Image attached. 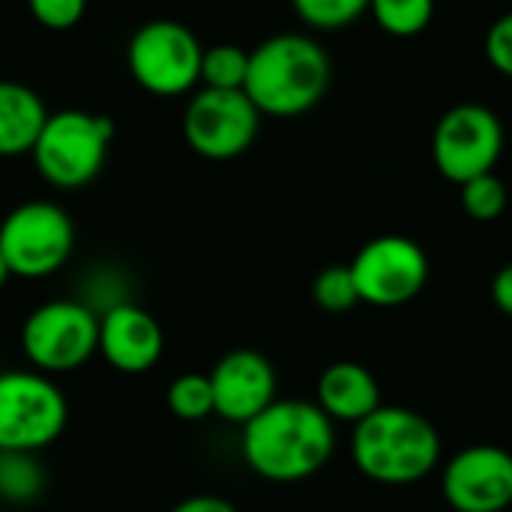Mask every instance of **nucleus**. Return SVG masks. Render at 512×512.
Here are the masks:
<instances>
[{
	"instance_id": "nucleus-7",
	"label": "nucleus",
	"mask_w": 512,
	"mask_h": 512,
	"mask_svg": "<svg viewBox=\"0 0 512 512\" xmlns=\"http://www.w3.org/2000/svg\"><path fill=\"white\" fill-rule=\"evenodd\" d=\"M75 249V225L54 201H27L0 222V255L12 276L45 279Z\"/></svg>"
},
{
	"instance_id": "nucleus-8",
	"label": "nucleus",
	"mask_w": 512,
	"mask_h": 512,
	"mask_svg": "<svg viewBox=\"0 0 512 512\" xmlns=\"http://www.w3.org/2000/svg\"><path fill=\"white\" fill-rule=\"evenodd\" d=\"M204 48L180 21H147L126 48L132 78L153 96H183L201 81Z\"/></svg>"
},
{
	"instance_id": "nucleus-5",
	"label": "nucleus",
	"mask_w": 512,
	"mask_h": 512,
	"mask_svg": "<svg viewBox=\"0 0 512 512\" xmlns=\"http://www.w3.org/2000/svg\"><path fill=\"white\" fill-rule=\"evenodd\" d=\"M69 423L63 390L45 372H0V450L42 453Z\"/></svg>"
},
{
	"instance_id": "nucleus-14",
	"label": "nucleus",
	"mask_w": 512,
	"mask_h": 512,
	"mask_svg": "<svg viewBox=\"0 0 512 512\" xmlns=\"http://www.w3.org/2000/svg\"><path fill=\"white\" fill-rule=\"evenodd\" d=\"M165 351V333L159 321L141 306L123 300L99 315V354L123 375L150 372Z\"/></svg>"
},
{
	"instance_id": "nucleus-1",
	"label": "nucleus",
	"mask_w": 512,
	"mask_h": 512,
	"mask_svg": "<svg viewBox=\"0 0 512 512\" xmlns=\"http://www.w3.org/2000/svg\"><path fill=\"white\" fill-rule=\"evenodd\" d=\"M240 447L258 477L270 483H300L330 462L336 432L318 402L276 399L243 426Z\"/></svg>"
},
{
	"instance_id": "nucleus-4",
	"label": "nucleus",
	"mask_w": 512,
	"mask_h": 512,
	"mask_svg": "<svg viewBox=\"0 0 512 512\" xmlns=\"http://www.w3.org/2000/svg\"><path fill=\"white\" fill-rule=\"evenodd\" d=\"M114 123L87 111L48 114L30 156L39 177L57 189L87 186L105 165Z\"/></svg>"
},
{
	"instance_id": "nucleus-20",
	"label": "nucleus",
	"mask_w": 512,
	"mask_h": 512,
	"mask_svg": "<svg viewBox=\"0 0 512 512\" xmlns=\"http://www.w3.org/2000/svg\"><path fill=\"white\" fill-rule=\"evenodd\" d=\"M249 72V51L240 45H213L201 57V84L216 90H243Z\"/></svg>"
},
{
	"instance_id": "nucleus-29",
	"label": "nucleus",
	"mask_w": 512,
	"mask_h": 512,
	"mask_svg": "<svg viewBox=\"0 0 512 512\" xmlns=\"http://www.w3.org/2000/svg\"><path fill=\"white\" fill-rule=\"evenodd\" d=\"M0 512H3V510H0Z\"/></svg>"
},
{
	"instance_id": "nucleus-23",
	"label": "nucleus",
	"mask_w": 512,
	"mask_h": 512,
	"mask_svg": "<svg viewBox=\"0 0 512 512\" xmlns=\"http://www.w3.org/2000/svg\"><path fill=\"white\" fill-rule=\"evenodd\" d=\"M312 297L324 312H348L357 303H363L357 282H354V273H351V264L321 270L312 282Z\"/></svg>"
},
{
	"instance_id": "nucleus-24",
	"label": "nucleus",
	"mask_w": 512,
	"mask_h": 512,
	"mask_svg": "<svg viewBox=\"0 0 512 512\" xmlns=\"http://www.w3.org/2000/svg\"><path fill=\"white\" fill-rule=\"evenodd\" d=\"M27 6L45 30H69L87 12V0H27Z\"/></svg>"
},
{
	"instance_id": "nucleus-3",
	"label": "nucleus",
	"mask_w": 512,
	"mask_h": 512,
	"mask_svg": "<svg viewBox=\"0 0 512 512\" xmlns=\"http://www.w3.org/2000/svg\"><path fill=\"white\" fill-rule=\"evenodd\" d=\"M351 456L363 477L384 486H408L441 462V435L417 411L378 408L354 426Z\"/></svg>"
},
{
	"instance_id": "nucleus-22",
	"label": "nucleus",
	"mask_w": 512,
	"mask_h": 512,
	"mask_svg": "<svg viewBox=\"0 0 512 512\" xmlns=\"http://www.w3.org/2000/svg\"><path fill=\"white\" fill-rule=\"evenodd\" d=\"M462 207L477 222H495L507 210V186L489 171L462 183Z\"/></svg>"
},
{
	"instance_id": "nucleus-6",
	"label": "nucleus",
	"mask_w": 512,
	"mask_h": 512,
	"mask_svg": "<svg viewBox=\"0 0 512 512\" xmlns=\"http://www.w3.org/2000/svg\"><path fill=\"white\" fill-rule=\"evenodd\" d=\"M21 348L36 372H75L99 351V312L81 300L42 303L21 327Z\"/></svg>"
},
{
	"instance_id": "nucleus-9",
	"label": "nucleus",
	"mask_w": 512,
	"mask_h": 512,
	"mask_svg": "<svg viewBox=\"0 0 512 512\" xmlns=\"http://www.w3.org/2000/svg\"><path fill=\"white\" fill-rule=\"evenodd\" d=\"M261 111L246 90H198L183 114L186 144L204 159H234L246 153L258 135Z\"/></svg>"
},
{
	"instance_id": "nucleus-10",
	"label": "nucleus",
	"mask_w": 512,
	"mask_h": 512,
	"mask_svg": "<svg viewBox=\"0 0 512 512\" xmlns=\"http://www.w3.org/2000/svg\"><path fill=\"white\" fill-rule=\"evenodd\" d=\"M504 150V129L495 111L486 105H456L450 108L432 135L435 168L453 180L468 183L471 177L489 174Z\"/></svg>"
},
{
	"instance_id": "nucleus-26",
	"label": "nucleus",
	"mask_w": 512,
	"mask_h": 512,
	"mask_svg": "<svg viewBox=\"0 0 512 512\" xmlns=\"http://www.w3.org/2000/svg\"><path fill=\"white\" fill-rule=\"evenodd\" d=\"M171 512H237V507L216 495H195V498L180 501Z\"/></svg>"
},
{
	"instance_id": "nucleus-18",
	"label": "nucleus",
	"mask_w": 512,
	"mask_h": 512,
	"mask_svg": "<svg viewBox=\"0 0 512 512\" xmlns=\"http://www.w3.org/2000/svg\"><path fill=\"white\" fill-rule=\"evenodd\" d=\"M372 18L390 36H417L435 15V0H372Z\"/></svg>"
},
{
	"instance_id": "nucleus-19",
	"label": "nucleus",
	"mask_w": 512,
	"mask_h": 512,
	"mask_svg": "<svg viewBox=\"0 0 512 512\" xmlns=\"http://www.w3.org/2000/svg\"><path fill=\"white\" fill-rule=\"evenodd\" d=\"M168 411L186 423H198V420H207L210 414H216L210 375L189 372V375L174 378L168 387Z\"/></svg>"
},
{
	"instance_id": "nucleus-21",
	"label": "nucleus",
	"mask_w": 512,
	"mask_h": 512,
	"mask_svg": "<svg viewBox=\"0 0 512 512\" xmlns=\"http://www.w3.org/2000/svg\"><path fill=\"white\" fill-rule=\"evenodd\" d=\"M294 12L315 30H342L369 12L372 0H291Z\"/></svg>"
},
{
	"instance_id": "nucleus-11",
	"label": "nucleus",
	"mask_w": 512,
	"mask_h": 512,
	"mask_svg": "<svg viewBox=\"0 0 512 512\" xmlns=\"http://www.w3.org/2000/svg\"><path fill=\"white\" fill-rule=\"evenodd\" d=\"M351 273L363 303L390 309L411 303L423 291L429 279V261L414 240L387 234L375 237L357 252V258L351 261Z\"/></svg>"
},
{
	"instance_id": "nucleus-12",
	"label": "nucleus",
	"mask_w": 512,
	"mask_h": 512,
	"mask_svg": "<svg viewBox=\"0 0 512 512\" xmlns=\"http://www.w3.org/2000/svg\"><path fill=\"white\" fill-rule=\"evenodd\" d=\"M444 498L456 512H507L512 507V453L474 444L444 468Z\"/></svg>"
},
{
	"instance_id": "nucleus-2",
	"label": "nucleus",
	"mask_w": 512,
	"mask_h": 512,
	"mask_svg": "<svg viewBox=\"0 0 512 512\" xmlns=\"http://www.w3.org/2000/svg\"><path fill=\"white\" fill-rule=\"evenodd\" d=\"M330 84L327 51L303 33H279L249 54L246 96L261 114L297 117L321 102Z\"/></svg>"
},
{
	"instance_id": "nucleus-27",
	"label": "nucleus",
	"mask_w": 512,
	"mask_h": 512,
	"mask_svg": "<svg viewBox=\"0 0 512 512\" xmlns=\"http://www.w3.org/2000/svg\"><path fill=\"white\" fill-rule=\"evenodd\" d=\"M492 300H495V306L504 315L512 318V264H507L504 270H498V276L492 282Z\"/></svg>"
},
{
	"instance_id": "nucleus-13",
	"label": "nucleus",
	"mask_w": 512,
	"mask_h": 512,
	"mask_svg": "<svg viewBox=\"0 0 512 512\" xmlns=\"http://www.w3.org/2000/svg\"><path fill=\"white\" fill-rule=\"evenodd\" d=\"M210 384L216 414L237 426H246L252 417L276 402V369L264 354L252 348H237L225 354L213 366Z\"/></svg>"
},
{
	"instance_id": "nucleus-28",
	"label": "nucleus",
	"mask_w": 512,
	"mask_h": 512,
	"mask_svg": "<svg viewBox=\"0 0 512 512\" xmlns=\"http://www.w3.org/2000/svg\"><path fill=\"white\" fill-rule=\"evenodd\" d=\"M9 276H12V273H9V267H6V261H3V255H0V291H3V285L9 282Z\"/></svg>"
},
{
	"instance_id": "nucleus-25",
	"label": "nucleus",
	"mask_w": 512,
	"mask_h": 512,
	"mask_svg": "<svg viewBox=\"0 0 512 512\" xmlns=\"http://www.w3.org/2000/svg\"><path fill=\"white\" fill-rule=\"evenodd\" d=\"M486 57L501 75L512 78V12L501 15L489 27V33H486Z\"/></svg>"
},
{
	"instance_id": "nucleus-16",
	"label": "nucleus",
	"mask_w": 512,
	"mask_h": 512,
	"mask_svg": "<svg viewBox=\"0 0 512 512\" xmlns=\"http://www.w3.org/2000/svg\"><path fill=\"white\" fill-rule=\"evenodd\" d=\"M48 120L36 90L18 81H0V156L30 153Z\"/></svg>"
},
{
	"instance_id": "nucleus-17",
	"label": "nucleus",
	"mask_w": 512,
	"mask_h": 512,
	"mask_svg": "<svg viewBox=\"0 0 512 512\" xmlns=\"http://www.w3.org/2000/svg\"><path fill=\"white\" fill-rule=\"evenodd\" d=\"M45 492V468L36 453L0 450V501L30 504Z\"/></svg>"
},
{
	"instance_id": "nucleus-15",
	"label": "nucleus",
	"mask_w": 512,
	"mask_h": 512,
	"mask_svg": "<svg viewBox=\"0 0 512 512\" xmlns=\"http://www.w3.org/2000/svg\"><path fill=\"white\" fill-rule=\"evenodd\" d=\"M318 405L336 423H360L381 408V390L375 375L360 363H333L318 378Z\"/></svg>"
}]
</instances>
